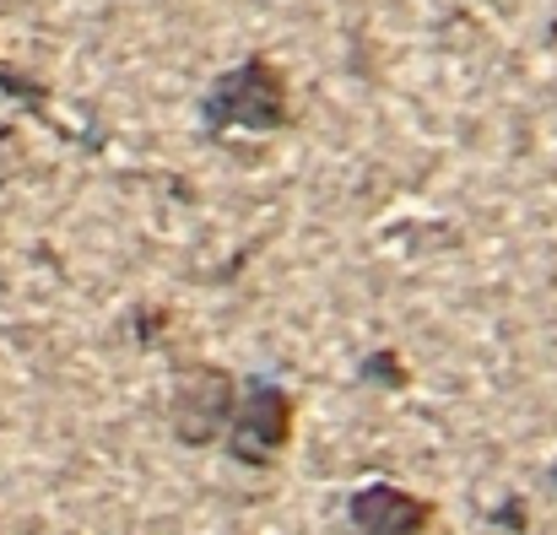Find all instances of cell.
<instances>
[{
	"instance_id": "3957f363",
	"label": "cell",
	"mask_w": 557,
	"mask_h": 535,
	"mask_svg": "<svg viewBox=\"0 0 557 535\" xmlns=\"http://www.w3.org/2000/svg\"><path fill=\"white\" fill-rule=\"evenodd\" d=\"M287 433H293V400H287V389H276V384H265V378H255L244 395H238V427H233V449L244 455V460H271L282 444H287Z\"/></svg>"
},
{
	"instance_id": "7a4b0ae2",
	"label": "cell",
	"mask_w": 557,
	"mask_h": 535,
	"mask_svg": "<svg viewBox=\"0 0 557 535\" xmlns=\"http://www.w3.org/2000/svg\"><path fill=\"white\" fill-rule=\"evenodd\" d=\"M233 411V378L222 368H189L174 384V433L185 444H211Z\"/></svg>"
},
{
	"instance_id": "6da1fadb",
	"label": "cell",
	"mask_w": 557,
	"mask_h": 535,
	"mask_svg": "<svg viewBox=\"0 0 557 535\" xmlns=\"http://www.w3.org/2000/svg\"><path fill=\"white\" fill-rule=\"evenodd\" d=\"M200 114H206L211 130H233V125H244V130H282L293 120V103H287L282 71L255 54V60H244L227 76L211 82Z\"/></svg>"
},
{
	"instance_id": "277c9868",
	"label": "cell",
	"mask_w": 557,
	"mask_h": 535,
	"mask_svg": "<svg viewBox=\"0 0 557 535\" xmlns=\"http://www.w3.org/2000/svg\"><path fill=\"white\" fill-rule=\"evenodd\" d=\"M428 520H433V509L422 498H411L406 487H395V482H369L352 498L358 535H428Z\"/></svg>"
}]
</instances>
